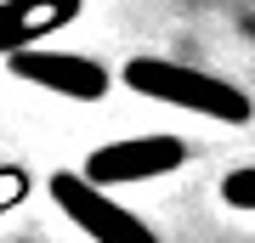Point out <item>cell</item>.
<instances>
[{"label":"cell","instance_id":"5","mask_svg":"<svg viewBox=\"0 0 255 243\" xmlns=\"http://www.w3.org/2000/svg\"><path fill=\"white\" fill-rule=\"evenodd\" d=\"M85 11V0H0V57L34 51L46 34L68 28Z\"/></svg>","mask_w":255,"mask_h":243},{"label":"cell","instance_id":"3","mask_svg":"<svg viewBox=\"0 0 255 243\" xmlns=\"http://www.w3.org/2000/svg\"><path fill=\"white\" fill-rule=\"evenodd\" d=\"M187 164V142L182 136H130V142H108L97 147L91 159H85L80 181H91V187H130V181H159L170 170H182Z\"/></svg>","mask_w":255,"mask_h":243},{"label":"cell","instance_id":"2","mask_svg":"<svg viewBox=\"0 0 255 243\" xmlns=\"http://www.w3.org/2000/svg\"><path fill=\"white\" fill-rule=\"evenodd\" d=\"M51 204L97 243H159L142 215H130L125 204H114L108 192H97L91 181H80V170H57L51 175Z\"/></svg>","mask_w":255,"mask_h":243},{"label":"cell","instance_id":"1","mask_svg":"<svg viewBox=\"0 0 255 243\" xmlns=\"http://www.w3.org/2000/svg\"><path fill=\"white\" fill-rule=\"evenodd\" d=\"M125 85L136 90V96H153V102H170V108H187V113H204V119H221V125H250V96H244V90L227 85L221 74L187 68V63L130 57V63H125Z\"/></svg>","mask_w":255,"mask_h":243},{"label":"cell","instance_id":"4","mask_svg":"<svg viewBox=\"0 0 255 243\" xmlns=\"http://www.w3.org/2000/svg\"><path fill=\"white\" fill-rule=\"evenodd\" d=\"M6 68L17 74L28 85H46L57 96H74V102H102L114 85V74L91 63V57H74V51H46V45H34V51H17L6 57Z\"/></svg>","mask_w":255,"mask_h":243},{"label":"cell","instance_id":"6","mask_svg":"<svg viewBox=\"0 0 255 243\" xmlns=\"http://www.w3.org/2000/svg\"><path fill=\"white\" fill-rule=\"evenodd\" d=\"M221 198H227L233 209H255V170L250 164H238V170L221 181Z\"/></svg>","mask_w":255,"mask_h":243}]
</instances>
